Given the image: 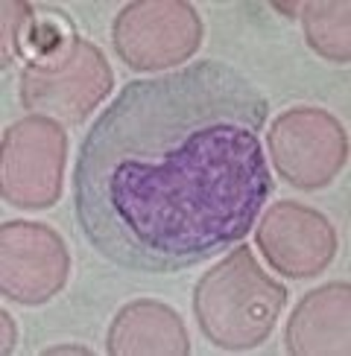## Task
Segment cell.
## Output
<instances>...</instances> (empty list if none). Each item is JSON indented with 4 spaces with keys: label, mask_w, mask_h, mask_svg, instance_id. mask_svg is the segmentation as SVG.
<instances>
[{
    "label": "cell",
    "mask_w": 351,
    "mask_h": 356,
    "mask_svg": "<svg viewBox=\"0 0 351 356\" xmlns=\"http://www.w3.org/2000/svg\"><path fill=\"white\" fill-rule=\"evenodd\" d=\"M111 353H190L187 330L170 307L135 301L117 313L109 333Z\"/></svg>",
    "instance_id": "5b68a950"
},
{
    "label": "cell",
    "mask_w": 351,
    "mask_h": 356,
    "mask_svg": "<svg viewBox=\"0 0 351 356\" xmlns=\"http://www.w3.org/2000/svg\"><path fill=\"white\" fill-rule=\"evenodd\" d=\"M258 243L278 272L287 277H313L334 260L336 236L331 222L311 207L281 202L258 228Z\"/></svg>",
    "instance_id": "3957f363"
},
{
    "label": "cell",
    "mask_w": 351,
    "mask_h": 356,
    "mask_svg": "<svg viewBox=\"0 0 351 356\" xmlns=\"http://www.w3.org/2000/svg\"><path fill=\"white\" fill-rule=\"evenodd\" d=\"M270 149L278 172L290 184L313 190L328 184L345 164V131L319 108L281 114L270 131Z\"/></svg>",
    "instance_id": "7a4b0ae2"
},
{
    "label": "cell",
    "mask_w": 351,
    "mask_h": 356,
    "mask_svg": "<svg viewBox=\"0 0 351 356\" xmlns=\"http://www.w3.org/2000/svg\"><path fill=\"white\" fill-rule=\"evenodd\" d=\"M56 353H82V356H91V348H82V345H56V348L44 350V356H56Z\"/></svg>",
    "instance_id": "9c48e42d"
},
{
    "label": "cell",
    "mask_w": 351,
    "mask_h": 356,
    "mask_svg": "<svg viewBox=\"0 0 351 356\" xmlns=\"http://www.w3.org/2000/svg\"><path fill=\"white\" fill-rule=\"evenodd\" d=\"M304 33L316 53L340 65L348 62V3H307Z\"/></svg>",
    "instance_id": "52a82bcc"
},
{
    "label": "cell",
    "mask_w": 351,
    "mask_h": 356,
    "mask_svg": "<svg viewBox=\"0 0 351 356\" xmlns=\"http://www.w3.org/2000/svg\"><path fill=\"white\" fill-rule=\"evenodd\" d=\"M0 318H3V353H9L15 348V324H12L9 313H0Z\"/></svg>",
    "instance_id": "ba28073f"
},
{
    "label": "cell",
    "mask_w": 351,
    "mask_h": 356,
    "mask_svg": "<svg viewBox=\"0 0 351 356\" xmlns=\"http://www.w3.org/2000/svg\"><path fill=\"white\" fill-rule=\"evenodd\" d=\"M77 29L70 18L58 12H36L24 3V15H18V26L12 29V53H18L33 73H56L70 62L77 53Z\"/></svg>",
    "instance_id": "8992f818"
},
{
    "label": "cell",
    "mask_w": 351,
    "mask_h": 356,
    "mask_svg": "<svg viewBox=\"0 0 351 356\" xmlns=\"http://www.w3.org/2000/svg\"><path fill=\"white\" fill-rule=\"evenodd\" d=\"M260 277L263 272L252 260V251L237 248L226 263H219L217 269H211L199 280L194 309L205 336L217 348H252L272 330L275 316L281 313L287 301V292L272 280L270 286H263L260 292L249 295L243 301V295Z\"/></svg>",
    "instance_id": "6da1fadb"
},
{
    "label": "cell",
    "mask_w": 351,
    "mask_h": 356,
    "mask_svg": "<svg viewBox=\"0 0 351 356\" xmlns=\"http://www.w3.org/2000/svg\"><path fill=\"white\" fill-rule=\"evenodd\" d=\"M290 353H348V284H328L296 307L287 327Z\"/></svg>",
    "instance_id": "277c9868"
}]
</instances>
